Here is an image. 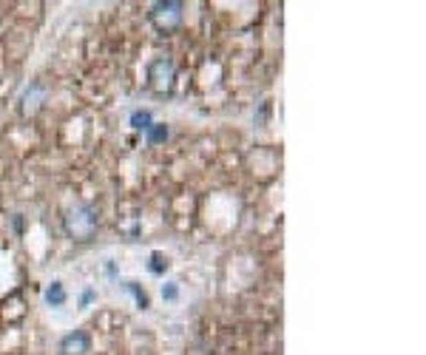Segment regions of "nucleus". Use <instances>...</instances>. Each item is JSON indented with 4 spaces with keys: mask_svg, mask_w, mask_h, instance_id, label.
<instances>
[{
    "mask_svg": "<svg viewBox=\"0 0 426 355\" xmlns=\"http://www.w3.org/2000/svg\"><path fill=\"white\" fill-rule=\"evenodd\" d=\"M63 227H65V236L71 242H91L100 227V213L94 205L80 202L63 216Z\"/></svg>",
    "mask_w": 426,
    "mask_h": 355,
    "instance_id": "1",
    "label": "nucleus"
},
{
    "mask_svg": "<svg viewBox=\"0 0 426 355\" xmlns=\"http://www.w3.org/2000/svg\"><path fill=\"white\" fill-rule=\"evenodd\" d=\"M185 6L179 3V0H159V3L151 6V23H154V29L162 32V34H171L182 26V12Z\"/></svg>",
    "mask_w": 426,
    "mask_h": 355,
    "instance_id": "2",
    "label": "nucleus"
},
{
    "mask_svg": "<svg viewBox=\"0 0 426 355\" xmlns=\"http://www.w3.org/2000/svg\"><path fill=\"white\" fill-rule=\"evenodd\" d=\"M176 83V63L171 57H154L148 65V88L154 94H171Z\"/></svg>",
    "mask_w": 426,
    "mask_h": 355,
    "instance_id": "3",
    "label": "nucleus"
},
{
    "mask_svg": "<svg viewBox=\"0 0 426 355\" xmlns=\"http://www.w3.org/2000/svg\"><path fill=\"white\" fill-rule=\"evenodd\" d=\"M91 347V338L88 333H83V329H74V333H68L60 338V352L63 355H85Z\"/></svg>",
    "mask_w": 426,
    "mask_h": 355,
    "instance_id": "4",
    "label": "nucleus"
},
{
    "mask_svg": "<svg viewBox=\"0 0 426 355\" xmlns=\"http://www.w3.org/2000/svg\"><path fill=\"white\" fill-rule=\"evenodd\" d=\"M45 100V85L43 83H32L26 91H23V97H20V111L23 114H34Z\"/></svg>",
    "mask_w": 426,
    "mask_h": 355,
    "instance_id": "5",
    "label": "nucleus"
},
{
    "mask_svg": "<svg viewBox=\"0 0 426 355\" xmlns=\"http://www.w3.org/2000/svg\"><path fill=\"white\" fill-rule=\"evenodd\" d=\"M45 301H49L52 307H63L65 304V290L60 281H52L49 287H45Z\"/></svg>",
    "mask_w": 426,
    "mask_h": 355,
    "instance_id": "6",
    "label": "nucleus"
},
{
    "mask_svg": "<svg viewBox=\"0 0 426 355\" xmlns=\"http://www.w3.org/2000/svg\"><path fill=\"white\" fill-rule=\"evenodd\" d=\"M131 125H134L136 131H148V128L154 125L151 111H145V108H142V111H134V114H131Z\"/></svg>",
    "mask_w": 426,
    "mask_h": 355,
    "instance_id": "7",
    "label": "nucleus"
},
{
    "mask_svg": "<svg viewBox=\"0 0 426 355\" xmlns=\"http://www.w3.org/2000/svg\"><path fill=\"white\" fill-rule=\"evenodd\" d=\"M165 136H168V125L154 123V125L148 128V142H151V145H156V142H162Z\"/></svg>",
    "mask_w": 426,
    "mask_h": 355,
    "instance_id": "8",
    "label": "nucleus"
},
{
    "mask_svg": "<svg viewBox=\"0 0 426 355\" xmlns=\"http://www.w3.org/2000/svg\"><path fill=\"white\" fill-rule=\"evenodd\" d=\"M148 270H151L154 276H162L165 270H168V258H162L159 253H154V256H151V265H148Z\"/></svg>",
    "mask_w": 426,
    "mask_h": 355,
    "instance_id": "9",
    "label": "nucleus"
},
{
    "mask_svg": "<svg viewBox=\"0 0 426 355\" xmlns=\"http://www.w3.org/2000/svg\"><path fill=\"white\" fill-rule=\"evenodd\" d=\"M125 290H131V293L136 296V304L142 307V310H148V296H145V293H142V290L136 287V284H134V281H128V284H125Z\"/></svg>",
    "mask_w": 426,
    "mask_h": 355,
    "instance_id": "10",
    "label": "nucleus"
},
{
    "mask_svg": "<svg viewBox=\"0 0 426 355\" xmlns=\"http://www.w3.org/2000/svg\"><path fill=\"white\" fill-rule=\"evenodd\" d=\"M162 296L168 301H176L179 298V287H176V284H168V287H162Z\"/></svg>",
    "mask_w": 426,
    "mask_h": 355,
    "instance_id": "11",
    "label": "nucleus"
},
{
    "mask_svg": "<svg viewBox=\"0 0 426 355\" xmlns=\"http://www.w3.org/2000/svg\"><path fill=\"white\" fill-rule=\"evenodd\" d=\"M94 301V290L88 287V290H83V296H80V307H88Z\"/></svg>",
    "mask_w": 426,
    "mask_h": 355,
    "instance_id": "12",
    "label": "nucleus"
}]
</instances>
